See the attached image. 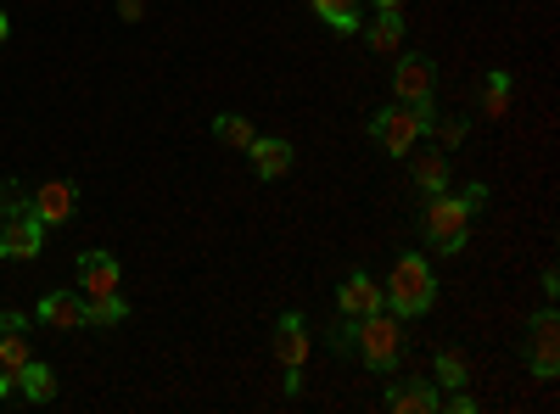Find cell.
I'll use <instances>...</instances> for the list:
<instances>
[{"mask_svg": "<svg viewBox=\"0 0 560 414\" xmlns=\"http://www.w3.org/2000/svg\"><path fill=\"white\" fill-rule=\"evenodd\" d=\"M118 17L124 23H140V17H147V7H140V0H118Z\"/></svg>", "mask_w": 560, "mask_h": 414, "instance_id": "obj_26", "label": "cell"}, {"mask_svg": "<svg viewBox=\"0 0 560 414\" xmlns=\"http://www.w3.org/2000/svg\"><path fill=\"white\" fill-rule=\"evenodd\" d=\"M482 113H488L493 123L510 113V73H488V84H482Z\"/></svg>", "mask_w": 560, "mask_h": 414, "instance_id": "obj_20", "label": "cell"}, {"mask_svg": "<svg viewBox=\"0 0 560 414\" xmlns=\"http://www.w3.org/2000/svg\"><path fill=\"white\" fill-rule=\"evenodd\" d=\"M438 387H465V358L459 353H438Z\"/></svg>", "mask_w": 560, "mask_h": 414, "instance_id": "obj_23", "label": "cell"}, {"mask_svg": "<svg viewBox=\"0 0 560 414\" xmlns=\"http://www.w3.org/2000/svg\"><path fill=\"white\" fill-rule=\"evenodd\" d=\"M28 213H34L39 224H62V218H73V186H68V179H45V186L28 197Z\"/></svg>", "mask_w": 560, "mask_h": 414, "instance_id": "obj_11", "label": "cell"}, {"mask_svg": "<svg viewBox=\"0 0 560 414\" xmlns=\"http://www.w3.org/2000/svg\"><path fill=\"white\" fill-rule=\"evenodd\" d=\"M275 358H280V370H303V364H308V326H303V314H280Z\"/></svg>", "mask_w": 560, "mask_h": 414, "instance_id": "obj_9", "label": "cell"}, {"mask_svg": "<svg viewBox=\"0 0 560 414\" xmlns=\"http://www.w3.org/2000/svg\"><path fill=\"white\" fill-rule=\"evenodd\" d=\"M393 96L404 107H432V62L427 57H404L393 68Z\"/></svg>", "mask_w": 560, "mask_h": 414, "instance_id": "obj_6", "label": "cell"}, {"mask_svg": "<svg viewBox=\"0 0 560 414\" xmlns=\"http://www.w3.org/2000/svg\"><path fill=\"white\" fill-rule=\"evenodd\" d=\"M533 376L538 381H555V370H560V319L544 308L538 319H533Z\"/></svg>", "mask_w": 560, "mask_h": 414, "instance_id": "obj_7", "label": "cell"}, {"mask_svg": "<svg viewBox=\"0 0 560 414\" xmlns=\"http://www.w3.org/2000/svg\"><path fill=\"white\" fill-rule=\"evenodd\" d=\"M432 118H438L432 107H387V113L370 118V141H376L382 152H393V157H409Z\"/></svg>", "mask_w": 560, "mask_h": 414, "instance_id": "obj_2", "label": "cell"}, {"mask_svg": "<svg viewBox=\"0 0 560 414\" xmlns=\"http://www.w3.org/2000/svg\"><path fill=\"white\" fill-rule=\"evenodd\" d=\"M353 347H359V358L370 364V370H393L398 364V319L387 308L353 319Z\"/></svg>", "mask_w": 560, "mask_h": 414, "instance_id": "obj_3", "label": "cell"}, {"mask_svg": "<svg viewBox=\"0 0 560 414\" xmlns=\"http://www.w3.org/2000/svg\"><path fill=\"white\" fill-rule=\"evenodd\" d=\"M28 358H34V353H28L23 331H0V370H7V376H18Z\"/></svg>", "mask_w": 560, "mask_h": 414, "instance_id": "obj_21", "label": "cell"}, {"mask_svg": "<svg viewBox=\"0 0 560 414\" xmlns=\"http://www.w3.org/2000/svg\"><path fill=\"white\" fill-rule=\"evenodd\" d=\"M471 202L465 197H448V191H438L432 197V208H427V236L443 247V252H459L465 247V236H471Z\"/></svg>", "mask_w": 560, "mask_h": 414, "instance_id": "obj_4", "label": "cell"}, {"mask_svg": "<svg viewBox=\"0 0 560 414\" xmlns=\"http://www.w3.org/2000/svg\"><path fill=\"white\" fill-rule=\"evenodd\" d=\"M45 236V224L28 213V208H18L12 218H7V229H0V252H7V258H18V263H28V258H39V241Z\"/></svg>", "mask_w": 560, "mask_h": 414, "instance_id": "obj_5", "label": "cell"}, {"mask_svg": "<svg viewBox=\"0 0 560 414\" xmlns=\"http://www.w3.org/2000/svg\"><path fill=\"white\" fill-rule=\"evenodd\" d=\"M23 326H28L23 314H0V331H23Z\"/></svg>", "mask_w": 560, "mask_h": 414, "instance_id": "obj_28", "label": "cell"}, {"mask_svg": "<svg viewBox=\"0 0 560 414\" xmlns=\"http://www.w3.org/2000/svg\"><path fill=\"white\" fill-rule=\"evenodd\" d=\"M129 319V303L113 292V297H90L84 303V326H124Z\"/></svg>", "mask_w": 560, "mask_h": 414, "instance_id": "obj_18", "label": "cell"}, {"mask_svg": "<svg viewBox=\"0 0 560 414\" xmlns=\"http://www.w3.org/2000/svg\"><path fill=\"white\" fill-rule=\"evenodd\" d=\"M331 347H337V353H348V347H353V319H342V326L331 331Z\"/></svg>", "mask_w": 560, "mask_h": 414, "instance_id": "obj_25", "label": "cell"}, {"mask_svg": "<svg viewBox=\"0 0 560 414\" xmlns=\"http://www.w3.org/2000/svg\"><path fill=\"white\" fill-rule=\"evenodd\" d=\"M382 297L393 303V314H427V308H432V297H438L432 263L420 258V252L398 258V263H393V274H387V286H382Z\"/></svg>", "mask_w": 560, "mask_h": 414, "instance_id": "obj_1", "label": "cell"}, {"mask_svg": "<svg viewBox=\"0 0 560 414\" xmlns=\"http://www.w3.org/2000/svg\"><path fill=\"white\" fill-rule=\"evenodd\" d=\"M247 152H253V168H258V179H280V174L292 168V146H287V141H275V134L253 141Z\"/></svg>", "mask_w": 560, "mask_h": 414, "instance_id": "obj_14", "label": "cell"}, {"mask_svg": "<svg viewBox=\"0 0 560 414\" xmlns=\"http://www.w3.org/2000/svg\"><path fill=\"white\" fill-rule=\"evenodd\" d=\"M39 326H51V331H84V297L51 292V297L39 303Z\"/></svg>", "mask_w": 560, "mask_h": 414, "instance_id": "obj_12", "label": "cell"}, {"mask_svg": "<svg viewBox=\"0 0 560 414\" xmlns=\"http://www.w3.org/2000/svg\"><path fill=\"white\" fill-rule=\"evenodd\" d=\"M7 34H12V17H7V12H0V45H7Z\"/></svg>", "mask_w": 560, "mask_h": 414, "instance_id": "obj_29", "label": "cell"}, {"mask_svg": "<svg viewBox=\"0 0 560 414\" xmlns=\"http://www.w3.org/2000/svg\"><path fill=\"white\" fill-rule=\"evenodd\" d=\"M448 409H454V414H471V409H477V398H471V392H459V387H454V398H448Z\"/></svg>", "mask_w": 560, "mask_h": 414, "instance_id": "obj_27", "label": "cell"}, {"mask_svg": "<svg viewBox=\"0 0 560 414\" xmlns=\"http://www.w3.org/2000/svg\"><path fill=\"white\" fill-rule=\"evenodd\" d=\"M427 129H438V141H443V146H459V141H465V123H459V118H443V123L432 118Z\"/></svg>", "mask_w": 560, "mask_h": 414, "instance_id": "obj_24", "label": "cell"}, {"mask_svg": "<svg viewBox=\"0 0 560 414\" xmlns=\"http://www.w3.org/2000/svg\"><path fill=\"white\" fill-rule=\"evenodd\" d=\"M376 7H382V12H398V7H404V0H376Z\"/></svg>", "mask_w": 560, "mask_h": 414, "instance_id": "obj_30", "label": "cell"}, {"mask_svg": "<svg viewBox=\"0 0 560 414\" xmlns=\"http://www.w3.org/2000/svg\"><path fill=\"white\" fill-rule=\"evenodd\" d=\"M337 308H342V319H364V314L387 308V297H382V286L370 281V274H348V281L337 286Z\"/></svg>", "mask_w": 560, "mask_h": 414, "instance_id": "obj_10", "label": "cell"}, {"mask_svg": "<svg viewBox=\"0 0 560 414\" xmlns=\"http://www.w3.org/2000/svg\"><path fill=\"white\" fill-rule=\"evenodd\" d=\"M12 387H18L28 403H51V398H57V376H51V364H39V358L23 364V370L12 376Z\"/></svg>", "mask_w": 560, "mask_h": 414, "instance_id": "obj_13", "label": "cell"}, {"mask_svg": "<svg viewBox=\"0 0 560 414\" xmlns=\"http://www.w3.org/2000/svg\"><path fill=\"white\" fill-rule=\"evenodd\" d=\"M314 17H325L337 34L359 28V0H314Z\"/></svg>", "mask_w": 560, "mask_h": 414, "instance_id": "obj_19", "label": "cell"}, {"mask_svg": "<svg viewBox=\"0 0 560 414\" xmlns=\"http://www.w3.org/2000/svg\"><path fill=\"white\" fill-rule=\"evenodd\" d=\"M387 409H393V414H432V409H438V392H432L427 381H409V387L387 392Z\"/></svg>", "mask_w": 560, "mask_h": 414, "instance_id": "obj_15", "label": "cell"}, {"mask_svg": "<svg viewBox=\"0 0 560 414\" xmlns=\"http://www.w3.org/2000/svg\"><path fill=\"white\" fill-rule=\"evenodd\" d=\"M415 186L427 191V197L448 191V157H443V152H420V157H415Z\"/></svg>", "mask_w": 560, "mask_h": 414, "instance_id": "obj_16", "label": "cell"}, {"mask_svg": "<svg viewBox=\"0 0 560 414\" xmlns=\"http://www.w3.org/2000/svg\"><path fill=\"white\" fill-rule=\"evenodd\" d=\"M7 392H12V376H7V370H0V398H7Z\"/></svg>", "mask_w": 560, "mask_h": 414, "instance_id": "obj_31", "label": "cell"}, {"mask_svg": "<svg viewBox=\"0 0 560 414\" xmlns=\"http://www.w3.org/2000/svg\"><path fill=\"white\" fill-rule=\"evenodd\" d=\"M370 51H382V57L404 51V17L398 12H382L376 23H370Z\"/></svg>", "mask_w": 560, "mask_h": 414, "instance_id": "obj_17", "label": "cell"}, {"mask_svg": "<svg viewBox=\"0 0 560 414\" xmlns=\"http://www.w3.org/2000/svg\"><path fill=\"white\" fill-rule=\"evenodd\" d=\"M213 129H219V141H224V146H236V152H247V146L258 141V129H253L247 118H219Z\"/></svg>", "mask_w": 560, "mask_h": 414, "instance_id": "obj_22", "label": "cell"}, {"mask_svg": "<svg viewBox=\"0 0 560 414\" xmlns=\"http://www.w3.org/2000/svg\"><path fill=\"white\" fill-rule=\"evenodd\" d=\"M79 286H84V303H90V297H113V292L124 286L118 258H113V252H84V258H79Z\"/></svg>", "mask_w": 560, "mask_h": 414, "instance_id": "obj_8", "label": "cell"}]
</instances>
